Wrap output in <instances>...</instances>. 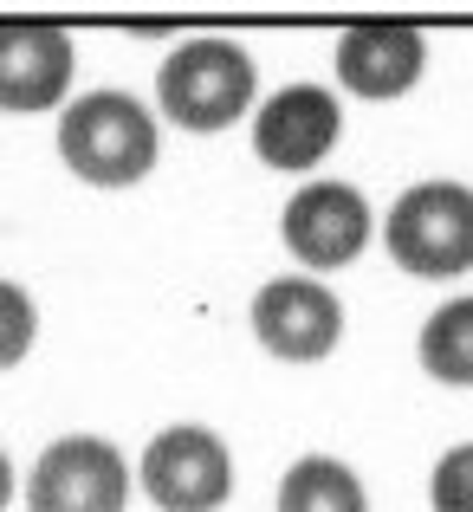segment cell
<instances>
[{
  "label": "cell",
  "mask_w": 473,
  "mask_h": 512,
  "mask_svg": "<svg viewBox=\"0 0 473 512\" xmlns=\"http://www.w3.org/2000/svg\"><path fill=\"white\" fill-rule=\"evenodd\" d=\"M59 156H65V169L91 188H130L156 169L162 130H156L150 104H137L130 91H91V98L65 104Z\"/></svg>",
  "instance_id": "obj_1"
},
{
  "label": "cell",
  "mask_w": 473,
  "mask_h": 512,
  "mask_svg": "<svg viewBox=\"0 0 473 512\" xmlns=\"http://www.w3.org/2000/svg\"><path fill=\"white\" fill-rule=\"evenodd\" d=\"M389 260L415 279H461L473 266V188L467 182H415L396 195L383 221Z\"/></svg>",
  "instance_id": "obj_2"
},
{
  "label": "cell",
  "mask_w": 473,
  "mask_h": 512,
  "mask_svg": "<svg viewBox=\"0 0 473 512\" xmlns=\"http://www.w3.org/2000/svg\"><path fill=\"white\" fill-rule=\"evenodd\" d=\"M156 104L182 130H227L253 104V59L234 39H188L162 59Z\"/></svg>",
  "instance_id": "obj_3"
},
{
  "label": "cell",
  "mask_w": 473,
  "mask_h": 512,
  "mask_svg": "<svg viewBox=\"0 0 473 512\" xmlns=\"http://www.w3.org/2000/svg\"><path fill=\"white\" fill-rule=\"evenodd\" d=\"M143 493L169 512H208L227 506L234 493V461H227V441L214 428L175 422L143 448Z\"/></svg>",
  "instance_id": "obj_4"
},
{
  "label": "cell",
  "mask_w": 473,
  "mask_h": 512,
  "mask_svg": "<svg viewBox=\"0 0 473 512\" xmlns=\"http://www.w3.org/2000/svg\"><path fill=\"white\" fill-rule=\"evenodd\" d=\"M253 338L273 350L279 363H324L344 338V305L331 286L292 273V279H266L253 292Z\"/></svg>",
  "instance_id": "obj_5"
},
{
  "label": "cell",
  "mask_w": 473,
  "mask_h": 512,
  "mask_svg": "<svg viewBox=\"0 0 473 512\" xmlns=\"http://www.w3.org/2000/svg\"><path fill=\"white\" fill-rule=\"evenodd\" d=\"M26 500L39 512H117L130 500V467L104 435H65L39 454Z\"/></svg>",
  "instance_id": "obj_6"
},
{
  "label": "cell",
  "mask_w": 473,
  "mask_h": 512,
  "mask_svg": "<svg viewBox=\"0 0 473 512\" xmlns=\"http://www.w3.org/2000/svg\"><path fill=\"white\" fill-rule=\"evenodd\" d=\"M279 234H286L292 260H305L312 273H331V266H350L370 240V201L350 182H305L299 195L279 214Z\"/></svg>",
  "instance_id": "obj_7"
},
{
  "label": "cell",
  "mask_w": 473,
  "mask_h": 512,
  "mask_svg": "<svg viewBox=\"0 0 473 512\" xmlns=\"http://www.w3.org/2000/svg\"><path fill=\"white\" fill-rule=\"evenodd\" d=\"M422 72H428V46L409 20H357L337 39V78H344L350 98L389 104L422 85Z\"/></svg>",
  "instance_id": "obj_8"
},
{
  "label": "cell",
  "mask_w": 473,
  "mask_h": 512,
  "mask_svg": "<svg viewBox=\"0 0 473 512\" xmlns=\"http://www.w3.org/2000/svg\"><path fill=\"white\" fill-rule=\"evenodd\" d=\"M72 39L52 20H0V111H52L72 85Z\"/></svg>",
  "instance_id": "obj_9"
},
{
  "label": "cell",
  "mask_w": 473,
  "mask_h": 512,
  "mask_svg": "<svg viewBox=\"0 0 473 512\" xmlns=\"http://www.w3.org/2000/svg\"><path fill=\"white\" fill-rule=\"evenodd\" d=\"M337 130H344V104L331 91L324 85H286L253 117V156L266 169H312L318 156H331Z\"/></svg>",
  "instance_id": "obj_10"
},
{
  "label": "cell",
  "mask_w": 473,
  "mask_h": 512,
  "mask_svg": "<svg viewBox=\"0 0 473 512\" xmlns=\"http://www.w3.org/2000/svg\"><path fill=\"white\" fill-rule=\"evenodd\" d=\"M363 500H370L363 480L344 461H331V454H305L279 480V506L286 512H363Z\"/></svg>",
  "instance_id": "obj_11"
},
{
  "label": "cell",
  "mask_w": 473,
  "mask_h": 512,
  "mask_svg": "<svg viewBox=\"0 0 473 512\" xmlns=\"http://www.w3.org/2000/svg\"><path fill=\"white\" fill-rule=\"evenodd\" d=\"M422 370L435 383H454V389H473V299H448L435 318L422 325Z\"/></svg>",
  "instance_id": "obj_12"
},
{
  "label": "cell",
  "mask_w": 473,
  "mask_h": 512,
  "mask_svg": "<svg viewBox=\"0 0 473 512\" xmlns=\"http://www.w3.org/2000/svg\"><path fill=\"white\" fill-rule=\"evenodd\" d=\"M33 338H39V312H33V299H26V286L0 279V370H13V363L33 350Z\"/></svg>",
  "instance_id": "obj_13"
},
{
  "label": "cell",
  "mask_w": 473,
  "mask_h": 512,
  "mask_svg": "<svg viewBox=\"0 0 473 512\" xmlns=\"http://www.w3.org/2000/svg\"><path fill=\"white\" fill-rule=\"evenodd\" d=\"M428 500H435L441 512H473V441L441 454L435 480H428Z\"/></svg>",
  "instance_id": "obj_14"
},
{
  "label": "cell",
  "mask_w": 473,
  "mask_h": 512,
  "mask_svg": "<svg viewBox=\"0 0 473 512\" xmlns=\"http://www.w3.org/2000/svg\"><path fill=\"white\" fill-rule=\"evenodd\" d=\"M13 500V467H7V448H0V506Z\"/></svg>",
  "instance_id": "obj_15"
}]
</instances>
